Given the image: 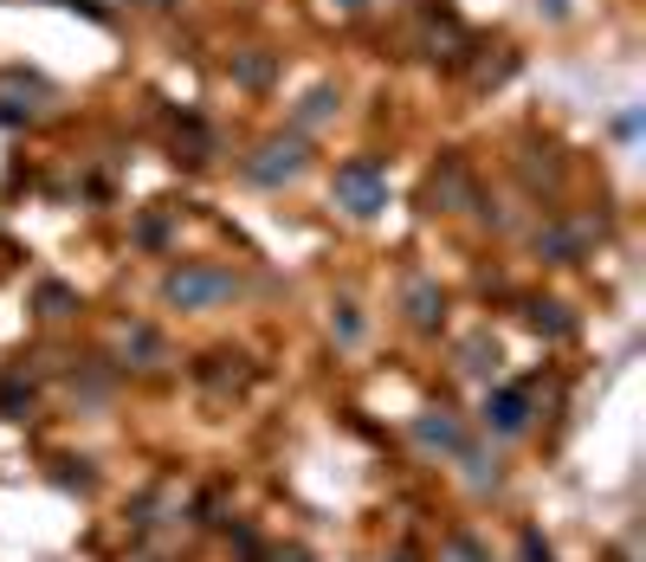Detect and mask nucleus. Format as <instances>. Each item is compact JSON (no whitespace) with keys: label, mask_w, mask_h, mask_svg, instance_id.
Segmentation results:
<instances>
[{"label":"nucleus","mask_w":646,"mask_h":562,"mask_svg":"<svg viewBox=\"0 0 646 562\" xmlns=\"http://www.w3.org/2000/svg\"><path fill=\"white\" fill-rule=\"evenodd\" d=\"M162 291H168V305H182V310H207V305H220V298H233V272H220V265H182Z\"/></svg>","instance_id":"1"},{"label":"nucleus","mask_w":646,"mask_h":562,"mask_svg":"<svg viewBox=\"0 0 646 562\" xmlns=\"http://www.w3.org/2000/svg\"><path fill=\"white\" fill-rule=\"evenodd\" d=\"M337 195L349 201V213H375V207L388 201V175H382V162H343L337 168Z\"/></svg>","instance_id":"2"},{"label":"nucleus","mask_w":646,"mask_h":562,"mask_svg":"<svg viewBox=\"0 0 646 562\" xmlns=\"http://www.w3.org/2000/svg\"><path fill=\"white\" fill-rule=\"evenodd\" d=\"M485 427L492 433H524L530 427V395L524 388H497L492 401H485Z\"/></svg>","instance_id":"3"},{"label":"nucleus","mask_w":646,"mask_h":562,"mask_svg":"<svg viewBox=\"0 0 646 562\" xmlns=\"http://www.w3.org/2000/svg\"><path fill=\"white\" fill-rule=\"evenodd\" d=\"M272 162H252V181H292L304 175V143H272Z\"/></svg>","instance_id":"4"},{"label":"nucleus","mask_w":646,"mask_h":562,"mask_svg":"<svg viewBox=\"0 0 646 562\" xmlns=\"http://www.w3.org/2000/svg\"><path fill=\"white\" fill-rule=\"evenodd\" d=\"M414 433H420L427 447H440V453H459V427H452V414H427Z\"/></svg>","instance_id":"5"},{"label":"nucleus","mask_w":646,"mask_h":562,"mask_svg":"<svg viewBox=\"0 0 646 562\" xmlns=\"http://www.w3.org/2000/svg\"><path fill=\"white\" fill-rule=\"evenodd\" d=\"M434 305H440L434 285H414V323H434Z\"/></svg>","instance_id":"6"},{"label":"nucleus","mask_w":646,"mask_h":562,"mask_svg":"<svg viewBox=\"0 0 646 562\" xmlns=\"http://www.w3.org/2000/svg\"><path fill=\"white\" fill-rule=\"evenodd\" d=\"M317 117H330V91H310L304 98V123H317Z\"/></svg>","instance_id":"7"},{"label":"nucleus","mask_w":646,"mask_h":562,"mask_svg":"<svg viewBox=\"0 0 646 562\" xmlns=\"http://www.w3.org/2000/svg\"><path fill=\"white\" fill-rule=\"evenodd\" d=\"M452 562H485V557H479V543H452Z\"/></svg>","instance_id":"8"}]
</instances>
